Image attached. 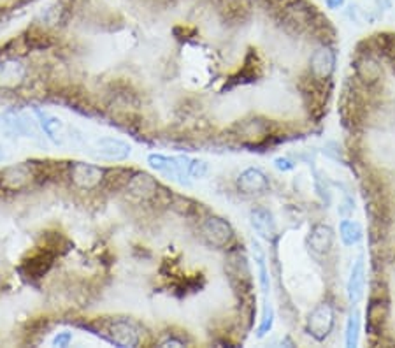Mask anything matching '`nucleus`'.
Listing matches in <instances>:
<instances>
[{
    "instance_id": "f257e3e1",
    "label": "nucleus",
    "mask_w": 395,
    "mask_h": 348,
    "mask_svg": "<svg viewBox=\"0 0 395 348\" xmlns=\"http://www.w3.org/2000/svg\"><path fill=\"white\" fill-rule=\"evenodd\" d=\"M190 162L192 158L188 157H166L160 153H151L148 157L150 167L181 183H186V178H190Z\"/></svg>"
},
{
    "instance_id": "f03ea898",
    "label": "nucleus",
    "mask_w": 395,
    "mask_h": 348,
    "mask_svg": "<svg viewBox=\"0 0 395 348\" xmlns=\"http://www.w3.org/2000/svg\"><path fill=\"white\" fill-rule=\"evenodd\" d=\"M132 148L128 142L116 138H100L95 142V155L107 162H123L131 157Z\"/></svg>"
},
{
    "instance_id": "7ed1b4c3",
    "label": "nucleus",
    "mask_w": 395,
    "mask_h": 348,
    "mask_svg": "<svg viewBox=\"0 0 395 348\" xmlns=\"http://www.w3.org/2000/svg\"><path fill=\"white\" fill-rule=\"evenodd\" d=\"M202 236L207 239V243L213 246H227L234 237V230L230 227L229 221H225L223 218L211 217L202 224Z\"/></svg>"
},
{
    "instance_id": "20e7f679",
    "label": "nucleus",
    "mask_w": 395,
    "mask_h": 348,
    "mask_svg": "<svg viewBox=\"0 0 395 348\" xmlns=\"http://www.w3.org/2000/svg\"><path fill=\"white\" fill-rule=\"evenodd\" d=\"M71 178L76 186L83 190H91L100 185L104 178V171L93 164L76 162L71 169Z\"/></svg>"
},
{
    "instance_id": "39448f33",
    "label": "nucleus",
    "mask_w": 395,
    "mask_h": 348,
    "mask_svg": "<svg viewBox=\"0 0 395 348\" xmlns=\"http://www.w3.org/2000/svg\"><path fill=\"white\" fill-rule=\"evenodd\" d=\"M332 324H334V313L328 305H320L309 315V331L316 340H324L330 332Z\"/></svg>"
},
{
    "instance_id": "423d86ee",
    "label": "nucleus",
    "mask_w": 395,
    "mask_h": 348,
    "mask_svg": "<svg viewBox=\"0 0 395 348\" xmlns=\"http://www.w3.org/2000/svg\"><path fill=\"white\" fill-rule=\"evenodd\" d=\"M109 336L118 347H137L139 331L131 320H116L111 324Z\"/></svg>"
},
{
    "instance_id": "0eeeda50",
    "label": "nucleus",
    "mask_w": 395,
    "mask_h": 348,
    "mask_svg": "<svg viewBox=\"0 0 395 348\" xmlns=\"http://www.w3.org/2000/svg\"><path fill=\"white\" fill-rule=\"evenodd\" d=\"M237 186L245 194H264L269 190V180L260 169H246L242 171L239 180H237Z\"/></svg>"
},
{
    "instance_id": "6e6552de",
    "label": "nucleus",
    "mask_w": 395,
    "mask_h": 348,
    "mask_svg": "<svg viewBox=\"0 0 395 348\" xmlns=\"http://www.w3.org/2000/svg\"><path fill=\"white\" fill-rule=\"evenodd\" d=\"M126 190H128V194L134 195V197L142 199V201H148V199L155 197V194H157L158 183L153 176H150V174L139 173V174H135L131 182H128Z\"/></svg>"
},
{
    "instance_id": "1a4fd4ad",
    "label": "nucleus",
    "mask_w": 395,
    "mask_h": 348,
    "mask_svg": "<svg viewBox=\"0 0 395 348\" xmlns=\"http://www.w3.org/2000/svg\"><path fill=\"white\" fill-rule=\"evenodd\" d=\"M53 259H55V255L49 250H41V252L34 253L28 261L23 262L25 274L30 278L44 276L52 268Z\"/></svg>"
},
{
    "instance_id": "9d476101",
    "label": "nucleus",
    "mask_w": 395,
    "mask_h": 348,
    "mask_svg": "<svg viewBox=\"0 0 395 348\" xmlns=\"http://www.w3.org/2000/svg\"><path fill=\"white\" fill-rule=\"evenodd\" d=\"M311 72L316 78H328L334 71V53L328 47H318L311 55Z\"/></svg>"
},
{
    "instance_id": "9b49d317",
    "label": "nucleus",
    "mask_w": 395,
    "mask_h": 348,
    "mask_svg": "<svg viewBox=\"0 0 395 348\" xmlns=\"http://www.w3.org/2000/svg\"><path fill=\"white\" fill-rule=\"evenodd\" d=\"M36 116L37 120H39V125L41 129L44 131V134H46V138L49 139V141L53 142V144H62L63 139H62V129H63V123L62 120L56 118V116L49 115V113H46V111H41V109H36Z\"/></svg>"
},
{
    "instance_id": "f8f14e48",
    "label": "nucleus",
    "mask_w": 395,
    "mask_h": 348,
    "mask_svg": "<svg viewBox=\"0 0 395 348\" xmlns=\"http://www.w3.org/2000/svg\"><path fill=\"white\" fill-rule=\"evenodd\" d=\"M32 182V169L28 166H14L9 167L2 174V183L9 190H20Z\"/></svg>"
},
{
    "instance_id": "ddd939ff",
    "label": "nucleus",
    "mask_w": 395,
    "mask_h": 348,
    "mask_svg": "<svg viewBox=\"0 0 395 348\" xmlns=\"http://www.w3.org/2000/svg\"><path fill=\"white\" fill-rule=\"evenodd\" d=\"M251 226L258 236L264 239H271L276 234V224L273 220V215L264 208H257L251 211Z\"/></svg>"
},
{
    "instance_id": "4468645a",
    "label": "nucleus",
    "mask_w": 395,
    "mask_h": 348,
    "mask_svg": "<svg viewBox=\"0 0 395 348\" xmlns=\"http://www.w3.org/2000/svg\"><path fill=\"white\" fill-rule=\"evenodd\" d=\"M332 241H334V236H332L330 227L324 226V224L313 227L311 236H309V246H311L313 253L325 255L330 250Z\"/></svg>"
},
{
    "instance_id": "2eb2a0df",
    "label": "nucleus",
    "mask_w": 395,
    "mask_h": 348,
    "mask_svg": "<svg viewBox=\"0 0 395 348\" xmlns=\"http://www.w3.org/2000/svg\"><path fill=\"white\" fill-rule=\"evenodd\" d=\"M363 281H365V271H363V257L360 255L352 269L350 281H348V294H350V299H352L353 305H357L362 299Z\"/></svg>"
},
{
    "instance_id": "dca6fc26",
    "label": "nucleus",
    "mask_w": 395,
    "mask_h": 348,
    "mask_svg": "<svg viewBox=\"0 0 395 348\" xmlns=\"http://www.w3.org/2000/svg\"><path fill=\"white\" fill-rule=\"evenodd\" d=\"M355 71L359 74L360 79H363L365 83L372 85L376 83L378 79H381V74H383V69L371 56H362L359 62L355 63Z\"/></svg>"
},
{
    "instance_id": "f3484780",
    "label": "nucleus",
    "mask_w": 395,
    "mask_h": 348,
    "mask_svg": "<svg viewBox=\"0 0 395 348\" xmlns=\"http://www.w3.org/2000/svg\"><path fill=\"white\" fill-rule=\"evenodd\" d=\"M25 78V67L20 62H14V60H9V62L2 63L0 67V79H2V85H8V87H16L20 85Z\"/></svg>"
},
{
    "instance_id": "a211bd4d",
    "label": "nucleus",
    "mask_w": 395,
    "mask_h": 348,
    "mask_svg": "<svg viewBox=\"0 0 395 348\" xmlns=\"http://www.w3.org/2000/svg\"><path fill=\"white\" fill-rule=\"evenodd\" d=\"M65 18H67V6L63 4V2H56L55 6L47 8L43 12V23L46 27H56V25L63 23Z\"/></svg>"
},
{
    "instance_id": "6ab92c4d",
    "label": "nucleus",
    "mask_w": 395,
    "mask_h": 348,
    "mask_svg": "<svg viewBox=\"0 0 395 348\" xmlns=\"http://www.w3.org/2000/svg\"><path fill=\"white\" fill-rule=\"evenodd\" d=\"M253 257H255V262L258 265V278H260V287L262 292L267 294L269 290V274H267V268H265V253L262 250V246L258 245L257 241H253Z\"/></svg>"
},
{
    "instance_id": "aec40b11",
    "label": "nucleus",
    "mask_w": 395,
    "mask_h": 348,
    "mask_svg": "<svg viewBox=\"0 0 395 348\" xmlns=\"http://www.w3.org/2000/svg\"><path fill=\"white\" fill-rule=\"evenodd\" d=\"M341 230V239L344 241V245L352 246L355 243L360 241V237H362V227L357 221H348L344 220L339 227Z\"/></svg>"
},
{
    "instance_id": "412c9836",
    "label": "nucleus",
    "mask_w": 395,
    "mask_h": 348,
    "mask_svg": "<svg viewBox=\"0 0 395 348\" xmlns=\"http://www.w3.org/2000/svg\"><path fill=\"white\" fill-rule=\"evenodd\" d=\"M385 316H387V305H383L381 301H379V303H372L368 313L369 325H371V327H379Z\"/></svg>"
},
{
    "instance_id": "4be33fe9",
    "label": "nucleus",
    "mask_w": 395,
    "mask_h": 348,
    "mask_svg": "<svg viewBox=\"0 0 395 348\" xmlns=\"http://www.w3.org/2000/svg\"><path fill=\"white\" fill-rule=\"evenodd\" d=\"M359 313H353L346 325V347H357V341H359Z\"/></svg>"
},
{
    "instance_id": "5701e85b",
    "label": "nucleus",
    "mask_w": 395,
    "mask_h": 348,
    "mask_svg": "<svg viewBox=\"0 0 395 348\" xmlns=\"http://www.w3.org/2000/svg\"><path fill=\"white\" fill-rule=\"evenodd\" d=\"M241 134L245 138H260L265 134V125L262 122H248L241 127Z\"/></svg>"
},
{
    "instance_id": "b1692460",
    "label": "nucleus",
    "mask_w": 395,
    "mask_h": 348,
    "mask_svg": "<svg viewBox=\"0 0 395 348\" xmlns=\"http://www.w3.org/2000/svg\"><path fill=\"white\" fill-rule=\"evenodd\" d=\"M273 322H274V313H273V308L269 305H265L264 308V316H262V322H260V327H258V336H265L271 329H273Z\"/></svg>"
},
{
    "instance_id": "393cba45",
    "label": "nucleus",
    "mask_w": 395,
    "mask_h": 348,
    "mask_svg": "<svg viewBox=\"0 0 395 348\" xmlns=\"http://www.w3.org/2000/svg\"><path fill=\"white\" fill-rule=\"evenodd\" d=\"M205 173H207V162L199 160V158H192V162H190V178L201 180L204 178Z\"/></svg>"
},
{
    "instance_id": "a878e982",
    "label": "nucleus",
    "mask_w": 395,
    "mask_h": 348,
    "mask_svg": "<svg viewBox=\"0 0 395 348\" xmlns=\"http://www.w3.org/2000/svg\"><path fill=\"white\" fill-rule=\"evenodd\" d=\"M72 341V334L71 332H58L53 340V347H69Z\"/></svg>"
},
{
    "instance_id": "bb28decb",
    "label": "nucleus",
    "mask_w": 395,
    "mask_h": 348,
    "mask_svg": "<svg viewBox=\"0 0 395 348\" xmlns=\"http://www.w3.org/2000/svg\"><path fill=\"white\" fill-rule=\"evenodd\" d=\"M276 167L281 171H290L293 166L290 164V160H286V158H276Z\"/></svg>"
},
{
    "instance_id": "cd10ccee",
    "label": "nucleus",
    "mask_w": 395,
    "mask_h": 348,
    "mask_svg": "<svg viewBox=\"0 0 395 348\" xmlns=\"http://www.w3.org/2000/svg\"><path fill=\"white\" fill-rule=\"evenodd\" d=\"M325 4L328 9H339L344 6V0H325Z\"/></svg>"
},
{
    "instance_id": "c85d7f7f",
    "label": "nucleus",
    "mask_w": 395,
    "mask_h": 348,
    "mask_svg": "<svg viewBox=\"0 0 395 348\" xmlns=\"http://www.w3.org/2000/svg\"><path fill=\"white\" fill-rule=\"evenodd\" d=\"M170 345H174V347H183V343L181 341H178V340H174V338H169V340H166L162 343V347H170Z\"/></svg>"
},
{
    "instance_id": "c756f323",
    "label": "nucleus",
    "mask_w": 395,
    "mask_h": 348,
    "mask_svg": "<svg viewBox=\"0 0 395 348\" xmlns=\"http://www.w3.org/2000/svg\"><path fill=\"white\" fill-rule=\"evenodd\" d=\"M4 158V150H2V144H0V160Z\"/></svg>"
}]
</instances>
